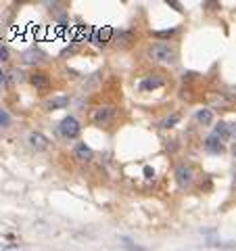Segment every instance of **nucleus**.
<instances>
[{
    "label": "nucleus",
    "instance_id": "nucleus-1",
    "mask_svg": "<svg viewBox=\"0 0 236 251\" xmlns=\"http://www.w3.org/2000/svg\"><path fill=\"white\" fill-rule=\"evenodd\" d=\"M146 54L153 63H161V65H174L176 59H178L176 49L167 42H157L153 46H148Z\"/></svg>",
    "mask_w": 236,
    "mask_h": 251
},
{
    "label": "nucleus",
    "instance_id": "nucleus-2",
    "mask_svg": "<svg viewBox=\"0 0 236 251\" xmlns=\"http://www.w3.org/2000/svg\"><path fill=\"white\" fill-rule=\"evenodd\" d=\"M115 117H117V109L115 107H111V105H100V107H96L92 111L90 122L94 126H98V128H109V126L115 122Z\"/></svg>",
    "mask_w": 236,
    "mask_h": 251
},
{
    "label": "nucleus",
    "instance_id": "nucleus-3",
    "mask_svg": "<svg viewBox=\"0 0 236 251\" xmlns=\"http://www.w3.org/2000/svg\"><path fill=\"white\" fill-rule=\"evenodd\" d=\"M59 134L65 140H75L77 136L82 134V124L77 122L73 115H67L65 120L59 124Z\"/></svg>",
    "mask_w": 236,
    "mask_h": 251
},
{
    "label": "nucleus",
    "instance_id": "nucleus-4",
    "mask_svg": "<svg viewBox=\"0 0 236 251\" xmlns=\"http://www.w3.org/2000/svg\"><path fill=\"white\" fill-rule=\"evenodd\" d=\"M174 176H176V182L180 188H190L194 182V168L188 166V163H180L174 172Z\"/></svg>",
    "mask_w": 236,
    "mask_h": 251
},
{
    "label": "nucleus",
    "instance_id": "nucleus-5",
    "mask_svg": "<svg viewBox=\"0 0 236 251\" xmlns=\"http://www.w3.org/2000/svg\"><path fill=\"white\" fill-rule=\"evenodd\" d=\"M73 159L80 161V163H88L94 159V151L86 143H77L73 147Z\"/></svg>",
    "mask_w": 236,
    "mask_h": 251
},
{
    "label": "nucleus",
    "instance_id": "nucleus-6",
    "mask_svg": "<svg viewBox=\"0 0 236 251\" xmlns=\"http://www.w3.org/2000/svg\"><path fill=\"white\" fill-rule=\"evenodd\" d=\"M27 143H29V147L34 149V151H46L48 145H50V140L46 138L42 132H31V134L27 136Z\"/></svg>",
    "mask_w": 236,
    "mask_h": 251
},
{
    "label": "nucleus",
    "instance_id": "nucleus-7",
    "mask_svg": "<svg viewBox=\"0 0 236 251\" xmlns=\"http://www.w3.org/2000/svg\"><path fill=\"white\" fill-rule=\"evenodd\" d=\"M29 84L34 86L36 90H46L50 86V75L44 72H34L29 75Z\"/></svg>",
    "mask_w": 236,
    "mask_h": 251
},
{
    "label": "nucleus",
    "instance_id": "nucleus-8",
    "mask_svg": "<svg viewBox=\"0 0 236 251\" xmlns=\"http://www.w3.org/2000/svg\"><path fill=\"white\" fill-rule=\"evenodd\" d=\"M205 149L209 153H224L226 151V145H224V140L219 138V136H215V134H209L207 138H205Z\"/></svg>",
    "mask_w": 236,
    "mask_h": 251
},
{
    "label": "nucleus",
    "instance_id": "nucleus-9",
    "mask_svg": "<svg viewBox=\"0 0 236 251\" xmlns=\"http://www.w3.org/2000/svg\"><path fill=\"white\" fill-rule=\"evenodd\" d=\"M44 61H46V54L38 49H29L23 52V63H27V65H40Z\"/></svg>",
    "mask_w": 236,
    "mask_h": 251
},
{
    "label": "nucleus",
    "instance_id": "nucleus-10",
    "mask_svg": "<svg viewBox=\"0 0 236 251\" xmlns=\"http://www.w3.org/2000/svg\"><path fill=\"white\" fill-rule=\"evenodd\" d=\"M69 107V97H52L44 103L46 111H57V109H67Z\"/></svg>",
    "mask_w": 236,
    "mask_h": 251
},
{
    "label": "nucleus",
    "instance_id": "nucleus-11",
    "mask_svg": "<svg viewBox=\"0 0 236 251\" xmlns=\"http://www.w3.org/2000/svg\"><path fill=\"white\" fill-rule=\"evenodd\" d=\"M163 86V80L159 75H155V77H146V80H142L138 84V90L140 92H151V90H157V88H161Z\"/></svg>",
    "mask_w": 236,
    "mask_h": 251
},
{
    "label": "nucleus",
    "instance_id": "nucleus-12",
    "mask_svg": "<svg viewBox=\"0 0 236 251\" xmlns=\"http://www.w3.org/2000/svg\"><path fill=\"white\" fill-rule=\"evenodd\" d=\"M194 117H196V122H199L201 126H211L213 124V111H211V109H199Z\"/></svg>",
    "mask_w": 236,
    "mask_h": 251
},
{
    "label": "nucleus",
    "instance_id": "nucleus-13",
    "mask_svg": "<svg viewBox=\"0 0 236 251\" xmlns=\"http://www.w3.org/2000/svg\"><path fill=\"white\" fill-rule=\"evenodd\" d=\"M213 134L219 136V138H222L224 143H226V140L230 138V128H228V124H226V122H219L215 128H213Z\"/></svg>",
    "mask_w": 236,
    "mask_h": 251
},
{
    "label": "nucleus",
    "instance_id": "nucleus-14",
    "mask_svg": "<svg viewBox=\"0 0 236 251\" xmlns=\"http://www.w3.org/2000/svg\"><path fill=\"white\" fill-rule=\"evenodd\" d=\"M11 124H13V117H11V113L6 111L4 107H0V130L11 128Z\"/></svg>",
    "mask_w": 236,
    "mask_h": 251
},
{
    "label": "nucleus",
    "instance_id": "nucleus-15",
    "mask_svg": "<svg viewBox=\"0 0 236 251\" xmlns=\"http://www.w3.org/2000/svg\"><path fill=\"white\" fill-rule=\"evenodd\" d=\"M180 122V113H171V115H167L165 120L161 122V128L163 130H169V128H174V126Z\"/></svg>",
    "mask_w": 236,
    "mask_h": 251
},
{
    "label": "nucleus",
    "instance_id": "nucleus-16",
    "mask_svg": "<svg viewBox=\"0 0 236 251\" xmlns=\"http://www.w3.org/2000/svg\"><path fill=\"white\" fill-rule=\"evenodd\" d=\"M132 40H134V34H132V31H119V34L115 36V42H117V44H121V46L130 44Z\"/></svg>",
    "mask_w": 236,
    "mask_h": 251
},
{
    "label": "nucleus",
    "instance_id": "nucleus-17",
    "mask_svg": "<svg viewBox=\"0 0 236 251\" xmlns=\"http://www.w3.org/2000/svg\"><path fill=\"white\" fill-rule=\"evenodd\" d=\"M209 247H217V249H236V243L232 241H209Z\"/></svg>",
    "mask_w": 236,
    "mask_h": 251
},
{
    "label": "nucleus",
    "instance_id": "nucleus-18",
    "mask_svg": "<svg viewBox=\"0 0 236 251\" xmlns=\"http://www.w3.org/2000/svg\"><path fill=\"white\" fill-rule=\"evenodd\" d=\"M176 27L174 29H157V31H153V36L155 38H171V36H176Z\"/></svg>",
    "mask_w": 236,
    "mask_h": 251
},
{
    "label": "nucleus",
    "instance_id": "nucleus-19",
    "mask_svg": "<svg viewBox=\"0 0 236 251\" xmlns=\"http://www.w3.org/2000/svg\"><path fill=\"white\" fill-rule=\"evenodd\" d=\"M9 49H6V46H2V49H0V59H2V61H9Z\"/></svg>",
    "mask_w": 236,
    "mask_h": 251
},
{
    "label": "nucleus",
    "instance_id": "nucleus-20",
    "mask_svg": "<svg viewBox=\"0 0 236 251\" xmlns=\"http://www.w3.org/2000/svg\"><path fill=\"white\" fill-rule=\"evenodd\" d=\"M167 4H169V6H174L176 11H180V13H182V4H180V2H174V0H171V2H169V0H167Z\"/></svg>",
    "mask_w": 236,
    "mask_h": 251
},
{
    "label": "nucleus",
    "instance_id": "nucleus-21",
    "mask_svg": "<svg viewBox=\"0 0 236 251\" xmlns=\"http://www.w3.org/2000/svg\"><path fill=\"white\" fill-rule=\"evenodd\" d=\"M228 128H230V138H236V124H228Z\"/></svg>",
    "mask_w": 236,
    "mask_h": 251
},
{
    "label": "nucleus",
    "instance_id": "nucleus-22",
    "mask_svg": "<svg viewBox=\"0 0 236 251\" xmlns=\"http://www.w3.org/2000/svg\"><path fill=\"white\" fill-rule=\"evenodd\" d=\"M6 80H9V75H6L4 69H0V84H4Z\"/></svg>",
    "mask_w": 236,
    "mask_h": 251
}]
</instances>
